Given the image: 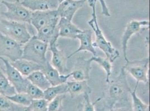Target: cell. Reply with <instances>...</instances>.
Returning a JSON list of instances; mask_svg holds the SVG:
<instances>
[{
  "mask_svg": "<svg viewBox=\"0 0 150 111\" xmlns=\"http://www.w3.org/2000/svg\"><path fill=\"white\" fill-rule=\"evenodd\" d=\"M64 97V94L59 95L49 102L48 105V111H62V101Z\"/></svg>",
  "mask_w": 150,
  "mask_h": 111,
  "instance_id": "cell-29",
  "label": "cell"
},
{
  "mask_svg": "<svg viewBox=\"0 0 150 111\" xmlns=\"http://www.w3.org/2000/svg\"><path fill=\"white\" fill-rule=\"evenodd\" d=\"M18 111H33L30 106L28 107H23L22 106Z\"/></svg>",
  "mask_w": 150,
  "mask_h": 111,
  "instance_id": "cell-34",
  "label": "cell"
},
{
  "mask_svg": "<svg viewBox=\"0 0 150 111\" xmlns=\"http://www.w3.org/2000/svg\"><path fill=\"white\" fill-rule=\"evenodd\" d=\"M15 87L5 76L0 78V94L4 96H11L16 93Z\"/></svg>",
  "mask_w": 150,
  "mask_h": 111,
  "instance_id": "cell-26",
  "label": "cell"
},
{
  "mask_svg": "<svg viewBox=\"0 0 150 111\" xmlns=\"http://www.w3.org/2000/svg\"><path fill=\"white\" fill-rule=\"evenodd\" d=\"M23 47L12 38L0 33V57L14 62L21 58Z\"/></svg>",
  "mask_w": 150,
  "mask_h": 111,
  "instance_id": "cell-6",
  "label": "cell"
},
{
  "mask_svg": "<svg viewBox=\"0 0 150 111\" xmlns=\"http://www.w3.org/2000/svg\"><path fill=\"white\" fill-rule=\"evenodd\" d=\"M109 111H132V109L127 106H124L116 108H114L113 107L112 108H110Z\"/></svg>",
  "mask_w": 150,
  "mask_h": 111,
  "instance_id": "cell-33",
  "label": "cell"
},
{
  "mask_svg": "<svg viewBox=\"0 0 150 111\" xmlns=\"http://www.w3.org/2000/svg\"><path fill=\"white\" fill-rule=\"evenodd\" d=\"M52 52V65L57 69L61 74H63L67 71V59L63 51L59 49L57 43L49 46Z\"/></svg>",
  "mask_w": 150,
  "mask_h": 111,
  "instance_id": "cell-16",
  "label": "cell"
},
{
  "mask_svg": "<svg viewBox=\"0 0 150 111\" xmlns=\"http://www.w3.org/2000/svg\"><path fill=\"white\" fill-rule=\"evenodd\" d=\"M52 86L66 83L71 77L70 73L68 74H61L59 71L54 68L48 60L43 66L41 70Z\"/></svg>",
  "mask_w": 150,
  "mask_h": 111,
  "instance_id": "cell-12",
  "label": "cell"
},
{
  "mask_svg": "<svg viewBox=\"0 0 150 111\" xmlns=\"http://www.w3.org/2000/svg\"><path fill=\"white\" fill-rule=\"evenodd\" d=\"M150 21L149 20H131L125 27V30L122 37V46L124 58L126 62L129 60L127 56L128 43L133 35L137 33L143 27H149Z\"/></svg>",
  "mask_w": 150,
  "mask_h": 111,
  "instance_id": "cell-9",
  "label": "cell"
},
{
  "mask_svg": "<svg viewBox=\"0 0 150 111\" xmlns=\"http://www.w3.org/2000/svg\"><path fill=\"white\" fill-rule=\"evenodd\" d=\"M48 47V44L39 40L34 35L23 46L21 58L36 63L43 67L48 61L46 55Z\"/></svg>",
  "mask_w": 150,
  "mask_h": 111,
  "instance_id": "cell-2",
  "label": "cell"
},
{
  "mask_svg": "<svg viewBox=\"0 0 150 111\" xmlns=\"http://www.w3.org/2000/svg\"><path fill=\"white\" fill-rule=\"evenodd\" d=\"M14 68L25 77L31 74L33 72L42 70V66L36 63L31 62L25 59L20 58L14 62H10Z\"/></svg>",
  "mask_w": 150,
  "mask_h": 111,
  "instance_id": "cell-19",
  "label": "cell"
},
{
  "mask_svg": "<svg viewBox=\"0 0 150 111\" xmlns=\"http://www.w3.org/2000/svg\"><path fill=\"white\" fill-rule=\"evenodd\" d=\"M131 89L127 83L125 71L122 68L119 77L112 82L108 89V105L110 108L118 102L127 101L128 92Z\"/></svg>",
  "mask_w": 150,
  "mask_h": 111,
  "instance_id": "cell-4",
  "label": "cell"
},
{
  "mask_svg": "<svg viewBox=\"0 0 150 111\" xmlns=\"http://www.w3.org/2000/svg\"><path fill=\"white\" fill-rule=\"evenodd\" d=\"M66 85L67 86L68 93L72 98L81 93H91V89L88 86L87 80L67 81Z\"/></svg>",
  "mask_w": 150,
  "mask_h": 111,
  "instance_id": "cell-20",
  "label": "cell"
},
{
  "mask_svg": "<svg viewBox=\"0 0 150 111\" xmlns=\"http://www.w3.org/2000/svg\"><path fill=\"white\" fill-rule=\"evenodd\" d=\"M15 1H17V2H20V0H15Z\"/></svg>",
  "mask_w": 150,
  "mask_h": 111,
  "instance_id": "cell-37",
  "label": "cell"
},
{
  "mask_svg": "<svg viewBox=\"0 0 150 111\" xmlns=\"http://www.w3.org/2000/svg\"><path fill=\"white\" fill-rule=\"evenodd\" d=\"M1 1H0V7H1Z\"/></svg>",
  "mask_w": 150,
  "mask_h": 111,
  "instance_id": "cell-38",
  "label": "cell"
},
{
  "mask_svg": "<svg viewBox=\"0 0 150 111\" xmlns=\"http://www.w3.org/2000/svg\"><path fill=\"white\" fill-rule=\"evenodd\" d=\"M26 93L33 100L44 99V91L30 83L27 87Z\"/></svg>",
  "mask_w": 150,
  "mask_h": 111,
  "instance_id": "cell-28",
  "label": "cell"
},
{
  "mask_svg": "<svg viewBox=\"0 0 150 111\" xmlns=\"http://www.w3.org/2000/svg\"><path fill=\"white\" fill-rule=\"evenodd\" d=\"M77 63L76 64L77 68L73 71L70 72L71 77L76 81L87 80L89 79V74L90 70L91 62L85 60L81 58V60L77 59Z\"/></svg>",
  "mask_w": 150,
  "mask_h": 111,
  "instance_id": "cell-18",
  "label": "cell"
},
{
  "mask_svg": "<svg viewBox=\"0 0 150 111\" xmlns=\"http://www.w3.org/2000/svg\"><path fill=\"white\" fill-rule=\"evenodd\" d=\"M0 33L24 46L31 38V35L25 23L0 19Z\"/></svg>",
  "mask_w": 150,
  "mask_h": 111,
  "instance_id": "cell-3",
  "label": "cell"
},
{
  "mask_svg": "<svg viewBox=\"0 0 150 111\" xmlns=\"http://www.w3.org/2000/svg\"><path fill=\"white\" fill-rule=\"evenodd\" d=\"M6 97L14 103L23 107L29 106L33 101L26 93H16L13 96H7Z\"/></svg>",
  "mask_w": 150,
  "mask_h": 111,
  "instance_id": "cell-25",
  "label": "cell"
},
{
  "mask_svg": "<svg viewBox=\"0 0 150 111\" xmlns=\"http://www.w3.org/2000/svg\"><path fill=\"white\" fill-rule=\"evenodd\" d=\"M58 22H54L46 25L37 31L35 36L45 43L51 45L57 43L59 37V31L58 28Z\"/></svg>",
  "mask_w": 150,
  "mask_h": 111,
  "instance_id": "cell-14",
  "label": "cell"
},
{
  "mask_svg": "<svg viewBox=\"0 0 150 111\" xmlns=\"http://www.w3.org/2000/svg\"><path fill=\"white\" fill-rule=\"evenodd\" d=\"M149 57L142 60L128 61L123 67L124 70L128 72L137 82L148 83L149 82Z\"/></svg>",
  "mask_w": 150,
  "mask_h": 111,
  "instance_id": "cell-7",
  "label": "cell"
},
{
  "mask_svg": "<svg viewBox=\"0 0 150 111\" xmlns=\"http://www.w3.org/2000/svg\"><path fill=\"white\" fill-rule=\"evenodd\" d=\"M21 107L11 102L6 96L0 94V111H18Z\"/></svg>",
  "mask_w": 150,
  "mask_h": 111,
  "instance_id": "cell-27",
  "label": "cell"
},
{
  "mask_svg": "<svg viewBox=\"0 0 150 111\" xmlns=\"http://www.w3.org/2000/svg\"><path fill=\"white\" fill-rule=\"evenodd\" d=\"M5 65V74L9 82L15 87L17 93H26L27 87L30 82L26 77L23 76L19 71L14 68L6 58L0 57Z\"/></svg>",
  "mask_w": 150,
  "mask_h": 111,
  "instance_id": "cell-8",
  "label": "cell"
},
{
  "mask_svg": "<svg viewBox=\"0 0 150 111\" xmlns=\"http://www.w3.org/2000/svg\"><path fill=\"white\" fill-rule=\"evenodd\" d=\"M101 6V10H102V14L106 17H110V13L109 12V9L106 6V3L105 0H99Z\"/></svg>",
  "mask_w": 150,
  "mask_h": 111,
  "instance_id": "cell-32",
  "label": "cell"
},
{
  "mask_svg": "<svg viewBox=\"0 0 150 111\" xmlns=\"http://www.w3.org/2000/svg\"><path fill=\"white\" fill-rule=\"evenodd\" d=\"M59 37L76 39L77 36L82 30L74 24L71 21L60 18L58 23Z\"/></svg>",
  "mask_w": 150,
  "mask_h": 111,
  "instance_id": "cell-17",
  "label": "cell"
},
{
  "mask_svg": "<svg viewBox=\"0 0 150 111\" xmlns=\"http://www.w3.org/2000/svg\"><path fill=\"white\" fill-rule=\"evenodd\" d=\"M5 76H6V75L5 74L4 69H2V68L0 66V78H2V77H4Z\"/></svg>",
  "mask_w": 150,
  "mask_h": 111,
  "instance_id": "cell-35",
  "label": "cell"
},
{
  "mask_svg": "<svg viewBox=\"0 0 150 111\" xmlns=\"http://www.w3.org/2000/svg\"><path fill=\"white\" fill-rule=\"evenodd\" d=\"M21 5L31 12L57 10L58 0H23Z\"/></svg>",
  "mask_w": 150,
  "mask_h": 111,
  "instance_id": "cell-13",
  "label": "cell"
},
{
  "mask_svg": "<svg viewBox=\"0 0 150 111\" xmlns=\"http://www.w3.org/2000/svg\"><path fill=\"white\" fill-rule=\"evenodd\" d=\"M26 78L30 83L39 87L43 91L51 86L50 82L41 70L33 72L31 74L26 77Z\"/></svg>",
  "mask_w": 150,
  "mask_h": 111,
  "instance_id": "cell-21",
  "label": "cell"
},
{
  "mask_svg": "<svg viewBox=\"0 0 150 111\" xmlns=\"http://www.w3.org/2000/svg\"><path fill=\"white\" fill-rule=\"evenodd\" d=\"M59 19L56 10L34 11L31 13L30 25L38 31L46 25L58 22Z\"/></svg>",
  "mask_w": 150,
  "mask_h": 111,
  "instance_id": "cell-10",
  "label": "cell"
},
{
  "mask_svg": "<svg viewBox=\"0 0 150 111\" xmlns=\"http://www.w3.org/2000/svg\"><path fill=\"white\" fill-rule=\"evenodd\" d=\"M63 1H64V0H58V2H59V3H60V2H62Z\"/></svg>",
  "mask_w": 150,
  "mask_h": 111,
  "instance_id": "cell-36",
  "label": "cell"
},
{
  "mask_svg": "<svg viewBox=\"0 0 150 111\" xmlns=\"http://www.w3.org/2000/svg\"><path fill=\"white\" fill-rule=\"evenodd\" d=\"M89 62H95L98 63L100 66L104 69L106 72V82L107 83L110 82V77L112 74V65L110 61L106 58L99 57L98 56H93L91 58L88 59Z\"/></svg>",
  "mask_w": 150,
  "mask_h": 111,
  "instance_id": "cell-23",
  "label": "cell"
},
{
  "mask_svg": "<svg viewBox=\"0 0 150 111\" xmlns=\"http://www.w3.org/2000/svg\"><path fill=\"white\" fill-rule=\"evenodd\" d=\"M97 0H88V3L90 7H92V19L88 24L91 27L95 35V41L93 43L94 47H98L101 49L106 56L110 62L113 63L120 56L118 50L115 49L110 42H109L104 36V35L99 27L98 22V19L96 13V2Z\"/></svg>",
  "mask_w": 150,
  "mask_h": 111,
  "instance_id": "cell-1",
  "label": "cell"
},
{
  "mask_svg": "<svg viewBox=\"0 0 150 111\" xmlns=\"http://www.w3.org/2000/svg\"><path fill=\"white\" fill-rule=\"evenodd\" d=\"M1 2L7 8L6 11L1 13L4 19L30 25L32 12L23 6L20 2H8L2 0Z\"/></svg>",
  "mask_w": 150,
  "mask_h": 111,
  "instance_id": "cell-5",
  "label": "cell"
},
{
  "mask_svg": "<svg viewBox=\"0 0 150 111\" xmlns=\"http://www.w3.org/2000/svg\"><path fill=\"white\" fill-rule=\"evenodd\" d=\"M86 0H64L60 2L57 12L60 18L72 20L76 12L83 6Z\"/></svg>",
  "mask_w": 150,
  "mask_h": 111,
  "instance_id": "cell-11",
  "label": "cell"
},
{
  "mask_svg": "<svg viewBox=\"0 0 150 111\" xmlns=\"http://www.w3.org/2000/svg\"><path fill=\"white\" fill-rule=\"evenodd\" d=\"M84 99H85V105L83 108V111H96L95 109V105L101 100V98L98 99L94 103H91L90 99L89 93H84Z\"/></svg>",
  "mask_w": 150,
  "mask_h": 111,
  "instance_id": "cell-31",
  "label": "cell"
},
{
  "mask_svg": "<svg viewBox=\"0 0 150 111\" xmlns=\"http://www.w3.org/2000/svg\"><path fill=\"white\" fill-rule=\"evenodd\" d=\"M93 33L92 31L90 30H82L81 33H80L76 37V38L79 40L80 42V44L79 49H76L73 53H72L69 56L68 58H70L75 55V54L81 52L86 51L91 53L94 56H97L96 51L93 44V39H92Z\"/></svg>",
  "mask_w": 150,
  "mask_h": 111,
  "instance_id": "cell-15",
  "label": "cell"
},
{
  "mask_svg": "<svg viewBox=\"0 0 150 111\" xmlns=\"http://www.w3.org/2000/svg\"><path fill=\"white\" fill-rule=\"evenodd\" d=\"M139 82H136V85L134 89L129 91L132 99V111H147L149 110V105L144 103L137 95V90Z\"/></svg>",
  "mask_w": 150,
  "mask_h": 111,
  "instance_id": "cell-24",
  "label": "cell"
},
{
  "mask_svg": "<svg viewBox=\"0 0 150 111\" xmlns=\"http://www.w3.org/2000/svg\"><path fill=\"white\" fill-rule=\"evenodd\" d=\"M66 93H68L66 83L54 86H51L44 90V99L49 102L57 96L61 94H65Z\"/></svg>",
  "mask_w": 150,
  "mask_h": 111,
  "instance_id": "cell-22",
  "label": "cell"
},
{
  "mask_svg": "<svg viewBox=\"0 0 150 111\" xmlns=\"http://www.w3.org/2000/svg\"><path fill=\"white\" fill-rule=\"evenodd\" d=\"M48 102L43 99L33 100L29 106L33 111H48Z\"/></svg>",
  "mask_w": 150,
  "mask_h": 111,
  "instance_id": "cell-30",
  "label": "cell"
}]
</instances>
